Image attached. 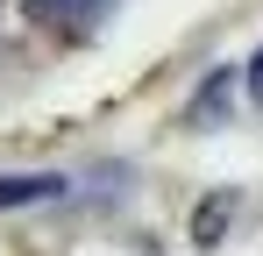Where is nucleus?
<instances>
[{"label":"nucleus","mask_w":263,"mask_h":256,"mask_svg":"<svg viewBox=\"0 0 263 256\" xmlns=\"http://www.w3.org/2000/svg\"><path fill=\"white\" fill-rule=\"evenodd\" d=\"M235 207H242V192H228V185L206 192L199 213H192V242H199V249H220V242H228V228H235Z\"/></svg>","instance_id":"1"},{"label":"nucleus","mask_w":263,"mask_h":256,"mask_svg":"<svg viewBox=\"0 0 263 256\" xmlns=\"http://www.w3.org/2000/svg\"><path fill=\"white\" fill-rule=\"evenodd\" d=\"M50 199H64V178H50V171L0 178V213H14V207H50Z\"/></svg>","instance_id":"2"},{"label":"nucleus","mask_w":263,"mask_h":256,"mask_svg":"<svg viewBox=\"0 0 263 256\" xmlns=\"http://www.w3.org/2000/svg\"><path fill=\"white\" fill-rule=\"evenodd\" d=\"M228 93H235V71H214L199 85V100H192V121H228V107H235Z\"/></svg>","instance_id":"3"},{"label":"nucleus","mask_w":263,"mask_h":256,"mask_svg":"<svg viewBox=\"0 0 263 256\" xmlns=\"http://www.w3.org/2000/svg\"><path fill=\"white\" fill-rule=\"evenodd\" d=\"M107 7H114V0H71V7H64V29H79V36H86V29L107 14Z\"/></svg>","instance_id":"4"},{"label":"nucleus","mask_w":263,"mask_h":256,"mask_svg":"<svg viewBox=\"0 0 263 256\" xmlns=\"http://www.w3.org/2000/svg\"><path fill=\"white\" fill-rule=\"evenodd\" d=\"M22 7H29L36 22H64V7H71V0H22Z\"/></svg>","instance_id":"5"},{"label":"nucleus","mask_w":263,"mask_h":256,"mask_svg":"<svg viewBox=\"0 0 263 256\" xmlns=\"http://www.w3.org/2000/svg\"><path fill=\"white\" fill-rule=\"evenodd\" d=\"M249 100H256V114H263V50L249 57Z\"/></svg>","instance_id":"6"},{"label":"nucleus","mask_w":263,"mask_h":256,"mask_svg":"<svg viewBox=\"0 0 263 256\" xmlns=\"http://www.w3.org/2000/svg\"><path fill=\"white\" fill-rule=\"evenodd\" d=\"M0 7H7V0H0Z\"/></svg>","instance_id":"7"}]
</instances>
